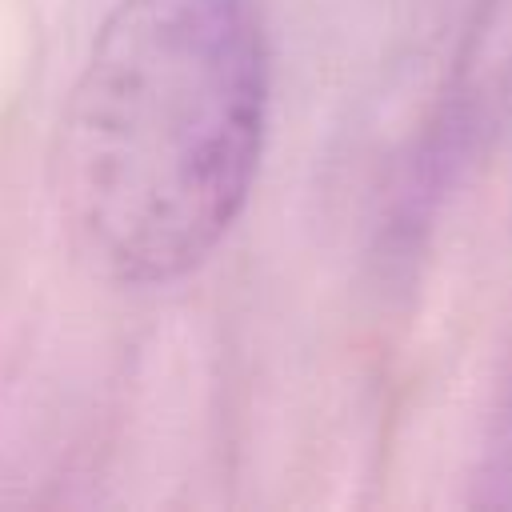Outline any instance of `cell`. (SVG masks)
Wrapping results in <instances>:
<instances>
[{"mask_svg": "<svg viewBox=\"0 0 512 512\" xmlns=\"http://www.w3.org/2000/svg\"><path fill=\"white\" fill-rule=\"evenodd\" d=\"M272 100L264 0H116L56 136L84 260L128 288L196 272L248 208Z\"/></svg>", "mask_w": 512, "mask_h": 512, "instance_id": "cell-1", "label": "cell"}]
</instances>
